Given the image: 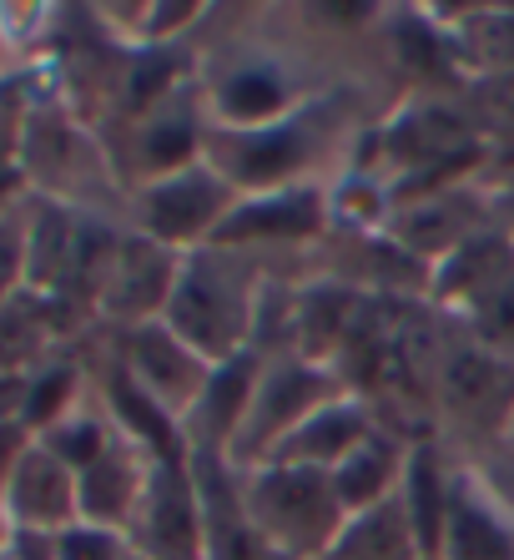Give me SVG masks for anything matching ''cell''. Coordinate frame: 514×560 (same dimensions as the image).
<instances>
[{
	"mask_svg": "<svg viewBox=\"0 0 514 560\" xmlns=\"http://www.w3.org/2000/svg\"><path fill=\"white\" fill-rule=\"evenodd\" d=\"M257 313H262L257 253L218 248V243L182 253L162 324L187 349H197L207 364H227L257 343Z\"/></svg>",
	"mask_w": 514,
	"mask_h": 560,
	"instance_id": "1",
	"label": "cell"
},
{
	"mask_svg": "<svg viewBox=\"0 0 514 560\" xmlns=\"http://www.w3.org/2000/svg\"><path fill=\"white\" fill-rule=\"evenodd\" d=\"M343 137V102L318 92L293 117L257 131H212L207 127V162L227 177L237 192H272V187L318 183L323 156Z\"/></svg>",
	"mask_w": 514,
	"mask_h": 560,
	"instance_id": "2",
	"label": "cell"
},
{
	"mask_svg": "<svg viewBox=\"0 0 514 560\" xmlns=\"http://www.w3.org/2000/svg\"><path fill=\"white\" fill-rule=\"evenodd\" d=\"M237 485H243V505L257 530L288 560H323L353 521L334 490V469L253 465L237 469Z\"/></svg>",
	"mask_w": 514,
	"mask_h": 560,
	"instance_id": "3",
	"label": "cell"
},
{
	"mask_svg": "<svg viewBox=\"0 0 514 560\" xmlns=\"http://www.w3.org/2000/svg\"><path fill=\"white\" fill-rule=\"evenodd\" d=\"M237 187L222 177L212 162H192V167L172 172V177H156L127 192V228L131 233L152 237L172 253H192L207 248L218 228L227 222V212L237 208Z\"/></svg>",
	"mask_w": 514,
	"mask_h": 560,
	"instance_id": "4",
	"label": "cell"
},
{
	"mask_svg": "<svg viewBox=\"0 0 514 560\" xmlns=\"http://www.w3.org/2000/svg\"><path fill=\"white\" fill-rule=\"evenodd\" d=\"M338 394H348V389L338 384V374L328 364H313L297 349L268 353L262 378H257V394H253V409H247L243 430H237V440L227 450V465L232 469L262 465L313 409H323Z\"/></svg>",
	"mask_w": 514,
	"mask_h": 560,
	"instance_id": "5",
	"label": "cell"
},
{
	"mask_svg": "<svg viewBox=\"0 0 514 560\" xmlns=\"http://www.w3.org/2000/svg\"><path fill=\"white\" fill-rule=\"evenodd\" d=\"M207 152V106H202V86L197 81H182L167 102H156L152 112L127 121V142L112 147L106 162L121 177V187H142L156 177H172V172L202 162Z\"/></svg>",
	"mask_w": 514,
	"mask_h": 560,
	"instance_id": "6",
	"label": "cell"
},
{
	"mask_svg": "<svg viewBox=\"0 0 514 560\" xmlns=\"http://www.w3.org/2000/svg\"><path fill=\"white\" fill-rule=\"evenodd\" d=\"M318 96L313 86L293 77V66H283L278 56H243L227 71H212L202 81V106L212 131H257L272 121L293 117L297 106Z\"/></svg>",
	"mask_w": 514,
	"mask_h": 560,
	"instance_id": "7",
	"label": "cell"
},
{
	"mask_svg": "<svg viewBox=\"0 0 514 560\" xmlns=\"http://www.w3.org/2000/svg\"><path fill=\"white\" fill-rule=\"evenodd\" d=\"M127 540L137 560H202V505H197V480L187 455L152 459Z\"/></svg>",
	"mask_w": 514,
	"mask_h": 560,
	"instance_id": "8",
	"label": "cell"
},
{
	"mask_svg": "<svg viewBox=\"0 0 514 560\" xmlns=\"http://www.w3.org/2000/svg\"><path fill=\"white\" fill-rule=\"evenodd\" d=\"M334 218V192L328 183H293V187H272V192H243L237 208L227 212V222L218 228V248H293V243H308L323 237Z\"/></svg>",
	"mask_w": 514,
	"mask_h": 560,
	"instance_id": "9",
	"label": "cell"
},
{
	"mask_svg": "<svg viewBox=\"0 0 514 560\" xmlns=\"http://www.w3.org/2000/svg\"><path fill=\"white\" fill-rule=\"evenodd\" d=\"M106 353H112L116 364L127 369V374L137 378V384H142L172 419H187V409L202 399L207 378H212V369H218V364H207L197 349H187L162 318L116 328V343Z\"/></svg>",
	"mask_w": 514,
	"mask_h": 560,
	"instance_id": "10",
	"label": "cell"
},
{
	"mask_svg": "<svg viewBox=\"0 0 514 560\" xmlns=\"http://www.w3.org/2000/svg\"><path fill=\"white\" fill-rule=\"evenodd\" d=\"M177 268H182V253L121 228V243H116V258H112V273H106L102 303H96V318H106L112 328L162 318V308H167V299H172V283H177Z\"/></svg>",
	"mask_w": 514,
	"mask_h": 560,
	"instance_id": "11",
	"label": "cell"
},
{
	"mask_svg": "<svg viewBox=\"0 0 514 560\" xmlns=\"http://www.w3.org/2000/svg\"><path fill=\"white\" fill-rule=\"evenodd\" d=\"M202 505V560H288L243 505L237 469L222 455H187Z\"/></svg>",
	"mask_w": 514,
	"mask_h": 560,
	"instance_id": "12",
	"label": "cell"
},
{
	"mask_svg": "<svg viewBox=\"0 0 514 560\" xmlns=\"http://www.w3.org/2000/svg\"><path fill=\"white\" fill-rule=\"evenodd\" d=\"M0 515L5 530H31V535H61L66 525L81 521L77 505V469H66L51 450H40L36 440L21 450L11 465L5 485H0Z\"/></svg>",
	"mask_w": 514,
	"mask_h": 560,
	"instance_id": "13",
	"label": "cell"
},
{
	"mask_svg": "<svg viewBox=\"0 0 514 560\" xmlns=\"http://www.w3.org/2000/svg\"><path fill=\"white\" fill-rule=\"evenodd\" d=\"M439 560H514V505L484 480L479 465L454 469Z\"/></svg>",
	"mask_w": 514,
	"mask_h": 560,
	"instance_id": "14",
	"label": "cell"
},
{
	"mask_svg": "<svg viewBox=\"0 0 514 560\" xmlns=\"http://www.w3.org/2000/svg\"><path fill=\"white\" fill-rule=\"evenodd\" d=\"M262 364H268V353L247 349V353H237V359H227V364L212 369L202 399H197V405L187 409V419H182L187 455H222V459H227L232 440H237L247 409H253V394H257V378H262Z\"/></svg>",
	"mask_w": 514,
	"mask_h": 560,
	"instance_id": "15",
	"label": "cell"
},
{
	"mask_svg": "<svg viewBox=\"0 0 514 560\" xmlns=\"http://www.w3.org/2000/svg\"><path fill=\"white\" fill-rule=\"evenodd\" d=\"M147 475H152V455H147L142 444H131L127 434H116L112 450H106L91 469H81L77 475L81 521L127 535L131 515H137V505H142Z\"/></svg>",
	"mask_w": 514,
	"mask_h": 560,
	"instance_id": "16",
	"label": "cell"
},
{
	"mask_svg": "<svg viewBox=\"0 0 514 560\" xmlns=\"http://www.w3.org/2000/svg\"><path fill=\"white\" fill-rule=\"evenodd\" d=\"M91 394H96V405L106 409V419L116 424V434H127L131 444H142L152 459H177L187 455V440H182V419H172L167 409L156 405L152 394L127 374V369L116 364L112 353H106L102 374H91Z\"/></svg>",
	"mask_w": 514,
	"mask_h": 560,
	"instance_id": "17",
	"label": "cell"
},
{
	"mask_svg": "<svg viewBox=\"0 0 514 560\" xmlns=\"http://www.w3.org/2000/svg\"><path fill=\"white\" fill-rule=\"evenodd\" d=\"M378 430L359 394H338L323 409H313L262 465H308V469H338L369 434Z\"/></svg>",
	"mask_w": 514,
	"mask_h": 560,
	"instance_id": "18",
	"label": "cell"
},
{
	"mask_svg": "<svg viewBox=\"0 0 514 560\" xmlns=\"http://www.w3.org/2000/svg\"><path fill=\"white\" fill-rule=\"evenodd\" d=\"M409 450L413 444H399V434L373 430L369 440L334 469V490L348 515H369V510L388 505V500L399 495L404 469H409Z\"/></svg>",
	"mask_w": 514,
	"mask_h": 560,
	"instance_id": "19",
	"label": "cell"
},
{
	"mask_svg": "<svg viewBox=\"0 0 514 560\" xmlns=\"http://www.w3.org/2000/svg\"><path fill=\"white\" fill-rule=\"evenodd\" d=\"M66 313L40 293L0 303V374H36L51 353H61Z\"/></svg>",
	"mask_w": 514,
	"mask_h": 560,
	"instance_id": "20",
	"label": "cell"
},
{
	"mask_svg": "<svg viewBox=\"0 0 514 560\" xmlns=\"http://www.w3.org/2000/svg\"><path fill=\"white\" fill-rule=\"evenodd\" d=\"M449 480L454 469L439 459L434 444H413L409 450V469H404V515H409L413 546L419 560H439L444 550V521H449Z\"/></svg>",
	"mask_w": 514,
	"mask_h": 560,
	"instance_id": "21",
	"label": "cell"
},
{
	"mask_svg": "<svg viewBox=\"0 0 514 560\" xmlns=\"http://www.w3.org/2000/svg\"><path fill=\"white\" fill-rule=\"evenodd\" d=\"M323 560H419L409 515H404V500L394 495L388 505L369 510V515H353L348 530L338 535L334 550Z\"/></svg>",
	"mask_w": 514,
	"mask_h": 560,
	"instance_id": "22",
	"label": "cell"
},
{
	"mask_svg": "<svg viewBox=\"0 0 514 560\" xmlns=\"http://www.w3.org/2000/svg\"><path fill=\"white\" fill-rule=\"evenodd\" d=\"M36 444H40V450H51V455L61 459L66 469H77V475H81V469H91V465H96V459H102L106 450L116 444V424L106 419V409L96 405V394H91L86 405L71 409L61 424L40 430Z\"/></svg>",
	"mask_w": 514,
	"mask_h": 560,
	"instance_id": "23",
	"label": "cell"
},
{
	"mask_svg": "<svg viewBox=\"0 0 514 560\" xmlns=\"http://www.w3.org/2000/svg\"><path fill=\"white\" fill-rule=\"evenodd\" d=\"M31 288V197L0 212V303Z\"/></svg>",
	"mask_w": 514,
	"mask_h": 560,
	"instance_id": "24",
	"label": "cell"
},
{
	"mask_svg": "<svg viewBox=\"0 0 514 560\" xmlns=\"http://www.w3.org/2000/svg\"><path fill=\"white\" fill-rule=\"evenodd\" d=\"M56 560H137V550H131V540L121 530L77 521L56 535Z\"/></svg>",
	"mask_w": 514,
	"mask_h": 560,
	"instance_id": "25",
	"label": "cell"
},
{
	"mask_svg": "<svg viewBox=\"0 0 514 560\" xmlns=\"http://www.w3.org/2000/svg\"><path fill=\"white\" fill-rule=\"evenodd\" d=\"M484 480L514 505V409H510V419H504L500 440H494V465L484 469Z\"/></svg>",
	"mask_w": 514,
	"mask_h": 560,
	"instance_id": "26",
	"label": "cell"
},
{
	"mask_svg": "<svg viewBox=\"0 0 514 560\" xmlns=\"http://www.w3.org/2000/svg\"><path fill=\"white\" fill-rule=\"evenodd\" d=\"M31 405V374H0V424H21L26 430Z\"/></svg>",
	"mask_w": 514,
	"mask_h": 560,
	"instance_id": "27",
	"label": "cell"
},
{
	"mask_svg": "<svg viewBox=\"0 0 514 560\" xmlns=\"http://www.w3.org/2000/svg\"><path fill=\"white\" fill-rule=\"evenodd\" d=\"M11 560H56V535H31V530H11L5 535Z\"/></svg>",
	"mask_w": 514,
	"mask_h": 560,
	"instance_id": "28",
	"label": "cell"
},
{
	"mask_svg": "<svg viewBox=\"0 0 514 560\" xmlns=\"http://www.w3.org/2000/svg\"><path fill=\"white\" fill-rule=\"evenodd\" d=\"M5 535H11V530H5V515H0V546H5Z\"/></svg>",
	"mask_w": 514,
	"mask_h": 560,
	"instance_id": "29",
	"label": "cell"
},
{
	"mask_svg": "<svg viewBox=\"0 0 514 560\" xmlns=\"http://www.w3.org/2000/svg\"><path fill=\"white\" fill-rule=\"evenodd\" d=\"M5 71H11V66H5V51H0V77H5Z\"/></svg>",
	"mask_w": 514,
	"mask_h": 560,
	"instance_id": "30",
	"label": "cell"
},
{
	"mask_svg": "<svg viewBox=\"0 0 514 560\" xmlns=\"http://www.w3.org/2000/svg\"><path fill=\"white\" fill-rule=\"evenodd\" d=\"M0 560H11V550H5V546H0Z\"/></svg>",
	"mask_w": 514,
	"mask_h": 560,
	"instance_id": "31",
	"label": "cell"
}]
</instances>
